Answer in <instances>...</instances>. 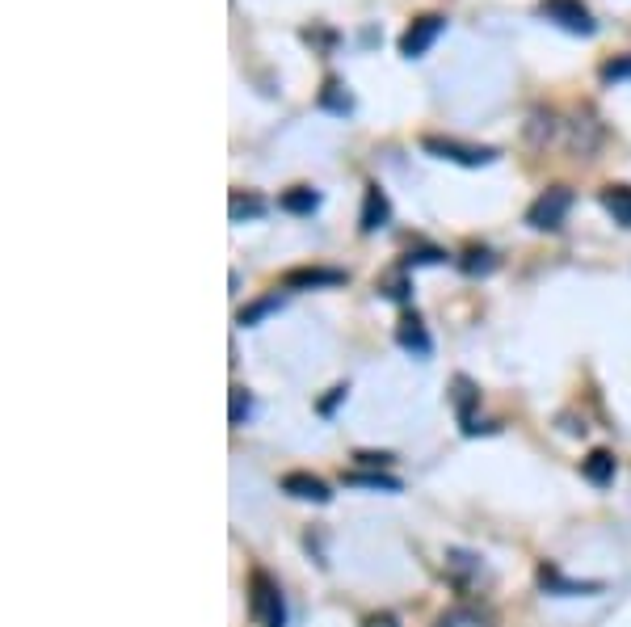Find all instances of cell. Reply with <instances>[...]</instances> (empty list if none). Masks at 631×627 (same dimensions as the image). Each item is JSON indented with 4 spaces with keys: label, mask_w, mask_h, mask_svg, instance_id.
Returning a JSON list of instances; mask_svg holds the SVG:
<instances>
[{
    "label": "cell",
    "mask_w": 631,
    "mask_h": 627,
    "mask_svg": "<svg viewBox=\"0 0 631 627\" xmlns=\"http://www.w3.org/2000/svg\"><path fill=\"white\" fill-rule=\"evenodd\" d=\"M421 152H430L434 160H451V165H463V169H480V165H493L501 156L497 148L488 144H463L455 135H421Z\"/></svg>",
    "instance_id": "1"
},
{
    "label": "cell",
    "mask_w": 631,
    "mask_h": 627,
    "mask_svg": "<svg viewBox=\"0 0 631 627\" xmlns=\"http://www.w3.org/2000/svg\"><path fill=\"white\" fill-rule=\"evenodd\" d=\"M249 615L257 627H282L287 623V606H282V594H278V585L270 581V573H253L249 581Z\"/></svg>",
    "instance_id": "2"
},
{
    "label": "cell",
    "mask_w": 631,
    "mask_h": 627,
    "mask_svg": "<svg viewBox=\"0 0 631 627\" xmlns=\"http://www.w3.org/2000/svg\"><path fill=\"white\" fill-rule=\"evenodd\" d=\"M568 211H573V190H568V186H552V190H543L531 207H526V228L556 232L564 224Z\"/></svg>",
    "instance_id": "3"
},
{
    "label": "cell",
    "mask_w": 631,
    "mask_h": 627,
    "mask_svg": "<svg viewBox=\"0 0 631 627\" xmlns=\"http://www.w3.org/2000/svg\"><path fill=\"white\" fill-rule=\"evenodd\" d=\"M539 17H547V22L568 30V34H581V38H589L598 30L594 13H589L581 0H539Z\"/></svg>",
    "instance_id": "4"
},
{
    "label": "cell",
    "mask_w": 631,
    "mask_h": 627,
    "mask_svg": "<svg viewBox=\"0 0 631 627\" xmlns=\"http://www.w3.org/2000/svg\"><path fill=\"white\" fill-rule=\"evenodd\" d=\"M442 34H446V17H442V13H421L417 22L400 34V55H404V59H421Z\"/></svg>",
    "instance_id": "5"
},
{
    "label": "cell",
    "mask_w": 631,
    "mask_h": 627,
    "mask_svg": "<svg viewBox=\"0 0 631 627\" xmlns=\"http://www.w3.org/2000/svg\"><path fill=\"white\" fill-rule=\"evenodd\" d=\"M539 585L547 594H556V598H589V594H602L606 585L602 581H568L556 564H539Z\"/></svg>",
    "instance_id": "6"
},
{
    "label": "cell",
    "mask_w": 631,
    "mask_h": 627,
    "mask_svg": "<svg viewBox=\"0 0 631 627\" xmlns=\"http://www.w3.org/2000/svg\"><path fill=\"white\" fill-rule=\"evenodd\" d=\"M388 219H392V202H388V194H383L379 181H371V186H366V194H362L358 228L371 236V232H379V228H388Z\"/></svg>",
    "instance_id": "7"
},
{
    "label": "cell",
    "mask_w": 631,
    "mask_h": 627,
    "mask_svg": "<svg viewBox=\"0 0 631 627\" xmlns=\"http://www.w3.org/2000/svg\"><path fill=\"white\" fill-rule=\"evenodd\" d=\"M282 493L295 497V501H312V505H329V484H324L320 476L312 472H291V476H282Z\"/></svg>",
    "instance_id": "8"
},
{
    "label": "cell",
    "mask_w": 631,
    "mask_h": 627,
    "mask_svg": "<svg viewBox=\"0 0 631 627\" xmlns=\"http://www.w3.org/2000/svg\"><path fill=\"white\" fill-rule=\"evenodd\" d=\"M316 106L337 114V118H350L354 114V93H350V85H345L341 76H324V85L316 93Z\"/></svg>",
    "instance_id": "9"
},
{
    "label": "cell",
    "mask_w": 631,
    "mask_h": 627,
    "mask_svg": "<svg viewBox=\"0 0 631 627\" xmlns=\"http://www.w3.org/2000/svg\"><path fill=\"white\" fill-rule=\"evenodd\" d=\"M291 291H308V287H341L345 282V270H324V266H295L282 274Z\"/></svg>",
    "instance_id": "10"
},
{
    "label": "cell",
    "mask_w": 631,
    "mask_h": 627,
    "mask_svg": "<svg viewBox=\"0 0 631 627\" xmlns=\"http://www.w3.org/2000/svg\"><path fill=\"white\" fill-rule=\"evenodd\" d=\"M581 476L594 484V489H606V484H615V455L610 451H589L581 459Z\"/></svg>",
    "instance_id": "11"
},
{
    "label": "cell",
    "mask_w": 631,
    "mask_h": 627,
    "mask_svg": "<svg viewBox=\"0 0 631 627\" xmlns=\"http://www.w3.org/2000/svg\"><path fill=\"white\" fill-rule=\"evenodd\" d=\"M396 341L404 350H413V354H430L434 350V341H430V333H425V325H421V316H404L400 325H396Z\"/></svg>",
    "instance_id": "12"
},
{
    "label": "cell",
    "mask_w": 631,
    "mask_h": 627,
    "mask_svg": "<svg viewBox=\"0 0 631 627\" xmlns=\"http://www.w3.org/2000/svg\"><path fill=\"white\" fill-rule=\"evenodd\" d=\"M602 207H606V215L615 219L619 228H631V186H623V181L606 186L602 190Z\"/></svg>",
    "instance_id": "13"
},
{
    "label": "cell",
    "mask_w": 631,
    "mask_h": 627,
    "mask_svg": "<svg viewBox=\"0 0 631 627\" xmlns=\"http://www.w3.org/2000/svg\"><path fill=\"white\" fill-rule=\"evenodd\" d=\"M451 400H455V413H459V426L463 430H472V404H476V383L472 379H467V375H455V383H451Z\"/></svg>",
    "instance_id": "14"
},
{
    "label": "cell",
    "mask_w": 631,
    "mask_h": 627,
    "mask_svg": "<svg viewBox=\"0 0 631 627\" xmlns=\"http://www.w3.org/2000/svg\"><path fill=\"white\" fill-rule=\"evenodd\" d=\"M459 270L467 274V278H488V274H493L497 270V253L493 249H467L463 257H459Z\"/></svg>",
    "instance_id": "15"
},
{
    "label": "cell",
    "mask_w": 631,
    "mask_h": 627,
    "mask_svg": "<svg viewBox=\"0 0 631 627\" xmlns=\"http://www.w3.org/2000/svg\"><path fill=\"white\" fill-rule=\"evenodd\" d=\"M278 207L282 211H291V215H312L316 207H320V190H312V186H295V190H287L278 198Z\"/></svg>",
    "instance_id": "16"
},
{
    "label": "cell",
    "mask_w": 631,
    "mask_h": 627,
    "mask_svg": "<svg viewBox=\"0 0 631 627\" xmlns=\"http://www.w3.org/2000/svg\"><path fill=\"white\" fill-rule=\"evenodd\" d=\"M228 215H232V224H244V219H261L266 215V198L261 194H232V202H228Z\"/></svg>",
    "instance_id": "17"
},
{
    "label": "cell",
    "mask_w": 631,
    "mask_h": 627,
    "mask_svg": "<svg viewBox=\"0 0 631 627\" xmlns=\"http://www.w3.org/2000/svg\"><path fill=\"white\" fill-rule=\"evenodd\" d=\"M282 308V295L274 291V295H266V299H257V303H249V308H240V316H236V325L240 329H253V325H261L270 312H278Z\"/></svg>",
    "instance_id": "18"
},
{
    "label": "cell",
    "mask_w": 631,
    "mask_h": 627,
    "mask_svg": "<svg viewBox=\"0 0 631 627\" xmlns=\"http://www.w3.org/2000/svg\"><path fill=\"white\" fill-rule=\"evenodd\" d=\"M446 573H451V577L463 585L467 577L480 573V556H476V552H463V548H451V552H446Z\"/></svg>",
    "instance_id": "19"
},
{
    "label": "cell",
    "mask_w": 631,
    "mask_h": 627,
    "mask_svg": "<svg viewBox=\"0 0 631 627\" xmlns=\"http://www.w3.org/2000/svg\"><path fill=\"white\" fill-rule=\"evenodd\" d=\"M345 484H354V489H379V493H400V480L388 476V472H354L345 476Z\"/></svg>",
    "instance_id": "20"
},
{
    "label": "cell",
    "mask_w": 631,
    "mask_h": 627,
    "mask_svg": "<svg viewBox=\"0 0 631 627\" xmlns=\"http://www.w3.org/2000/svg\"><path fill=\"white\" fill-rule=\"evenodd\" d=\"M379 291H383V299H396V303H404L409 299V291H413V282H409V270H392L388 278H379Z\"/></svg>",
    "instance_id": "21"
},
{
    "label": "cell",
    "mask_w": 631,
    "mask_h": 627,
    "mask_svg": "<svg viewBox=\"0 0 631 627\" xmlns=\"http://www.w3.org/2000/svg\"><path fill=\"white\" fill-rule=\"evenodd\" d=\"M434 627H493L480 611H467V606H455V611H446Z\"/></svg>",
    "instance_id": "22"
},
{
    "label": "cell",
    "mask_w": 631,
    "mask_h": 627,
    "mask_svg": "<svg viewBox=\"0 0 631 627\" xmlns=\"http://www.w3.org/2000/svg\"><path fill=\"white\" fill-rule=\"evenodd\" d=\"M253 417V396L244 388H232V409H228V421L232 426H244V421Z\"/></svg>",
    "instance_id": "23"
},
{
    "label": "cell",
    "mask_w": 631,
    "mask_h": 627,
    "mask_svg": "<svg viewBox=\"0 0 631 627\" xmlns=\"http://www.w3.org/2000/svg\"><path fill=\"white\" fill-rule=\"evenodd\" d=\"M598 76L606 80V85H615V80H631V51H627V55H615V59H606Z\"/></svg>",
    "instance_id": "24"
},
{
    "label": "cell",
    "mask_w": 631,
    "mask_h": 627,
    "mask_svg": "<svg viewBox=\"0 0 631 627\" xmlns=\"http://www.w3.org/2000/svg\"><path fill=\"white\" fill-rule=\"evenodd\" d=\"M438 261H446L442 249H413L409 257L400 261V266H404V270H413V266H438Z\"/></svg>",
    "instance_id": "25"
},
{
    "label": "cell",
    "mask_w": 631,
    "mask_h": 627,
    "mask_svg": "<svg viewBox=\"0 0 631 627\" xmlns=\"http://www.w3.org/2000/svg\"><path fill=\"white\" fill-rule=\"evenodd\" d=\"M354 459H358V463H366V468H379V472L392 463V455H388V451H358Z\"/></svg>",
    "instance_id": "26"
},
{
    "label": "cell",
    "mask_w": 631,
    "mask_h": 627,
    "mask_svg": "<svg viewBox=\"0 0 631 627\" xmlns=\"http://www.w3.org/2000/svg\"><path fill=\"white\" fill-rule=\"evenodd\" d=\"M362 627H400V619L392 611H379V615H366Z\"/></svg>",
    "instance_id": "27"
},
{
    "label": "cell",
    "mask_w": 631,
    "mask_h": 627,
    "mask_svg": "<svg viewBox=\"0 0 631 627\" xmlns=\"http://www.w3.org/2000/svg\"><path fill=\"white\" fill-rule=\"evenodd\" d=\"M345 392H350L345 383H341V388H333V396H324V400H320V413H333V409H337V400H345Z\"/></svg>",
    "instance_id": "28"
}]
</instances>
